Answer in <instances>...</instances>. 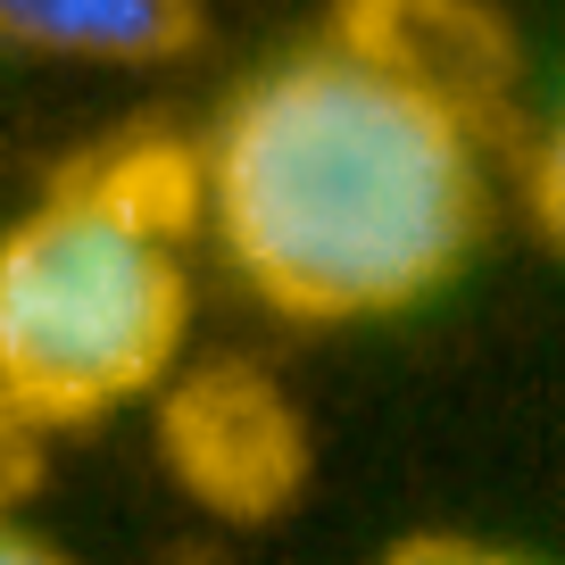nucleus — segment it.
Wrapping results in <instances>:
<instances>
[{
	"mask_svg": "<svg viewBox=\"0 0 565 565\" xmlns=\"http://www.w3.org/2000/svg\"><path fill=\"white\" fill-rule=\"evenodd\" d=\"M200 200L266 308L300 324L399 317L482 233V117L333 34L225 108Z\"/></svg>",
	"mask_w": 565,
	"mask_h": 565,
	"instance_id": "1",
	"label": "nucleus"
},
{
	"mask_svg": "<svg viewBox=\"0 0 565 565\" xmlns=\"http://www.w3.org/2000/svg\"><path fill=\"white\" fill-rule=\"evenodd\" d=\"M192 209L200 167L175 141H117L0 233V399L25 424L108 416L175 366Z\"/></svg>",
	"mask_w": 565,
	"mask_h": 565,
	"instance_id": "2",
	"label": "nucleus"
},
{
	"mask_svg": "<svg viewBox=\"0 0 565 565\" xmlns=\"http://www.w3.org/2000/svg\"><path fill=\"white\" fill-rule=\"evenodd\" d=\"M167 466L216 515H275L308 475V433L258 366H200L167 399Z\"/></svg>",
	"mask_w": 565,
	"mask_h": 565,
	"instance_id": "3",
	"label": "nucleus"
},
{
	"mask_svg": "<svg viewBox=\"0 0 565 565\" xmlns=\"http://www.w3.org/2000/svg\"><path fill=\"white\" fill-rule=\"evenodd\" d=\"M341 42L407 67L416 84L449 92L458 108L491 117V100L508 92V34L482 18L475 0H341Z\"/></svg>",
	"mask_w": 565,
	"mask_h": 565,
	"instance_id": "4",
	"label": "nucleus"
},
{
	"mask_svg": "<svg viewBox=\"0 0 565 565\" xmlns=\"http://www.w3.org/2000/svg\"><path fill=\"white\" fill-rule=\"evenodd\" d=\"M0 42H25L51 58L159 67L200 42V0H9Z\"/></svg>",
	"mask_w": 565,
	"mask_h": 565,
	"instance_id": "5",
	"label": "nucleus"
},
{
	"mask_svg": "<svg viewBox=\"0 0 565 565\" xmlns=\"http://www.w3.org/2000/svg\"><path fill=\"white\" fill-rule=\"evenodd\" d=\"M383 565H541V557L499 548V541H466V532H407V541L383 548Z\"/></svg>",
	"mask_w": 565,
	"mask_h": 565,
	"instance_id": "6",
	"label": "nucleus"
},
{
	"mask_svg": "<svg viewBox=\"0 0 565 565\" xmlns=\"http://www.w3.org/2000/svg\"><path fill=\"white\" fill-rule=\"evenodd\" d=\"M532 216H541L548 249H557V258H565V117L548 125L541 159H532Z\"/></svg>",
	"mask_w": 565,
	"mask_h": 565,
	"instance_id": "7",
	"label": "nucleus"
},
{
	"mask_svg": "<svg viewBox=\"0 0 565 565\" xmlns=\"http://www.w3.org/2000/svg\"><path fill=\"white\" fill-rule=\"evenodd\" d=\"M0 565H75L58 541H42V532H25L18 515L0 508Z\"/></svg>",
	"mask_w": 565,
	"mask_h": 565,
	"instance_id": "8",
	"label": "nucleus"
},
{
	"mask_svg": "<svg viewBox=\"0 0 565 565\" xmlns=\"http://www.w3.org/2000/svg\"><path fill=\"white\" fill-rule=\"evenodd\" d=\"M0 18H9V0H0Z\"/></svg>",
	"mask_w": 565,
	"mask_h": 565,
	"instance_id": "9",
	"label": "nucleus"
}]
</instances>
